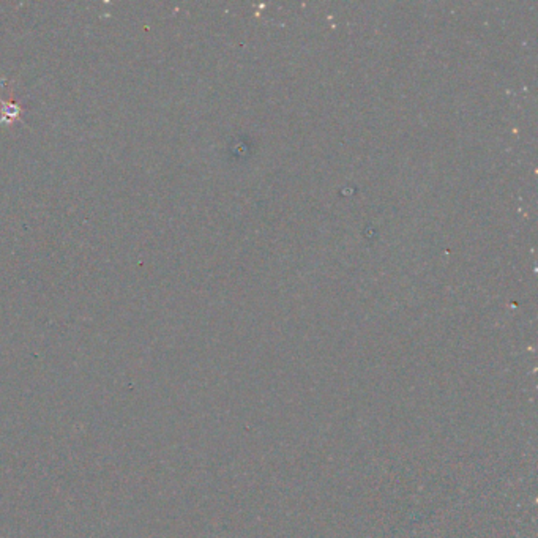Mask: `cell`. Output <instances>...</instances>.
<instances>
[{
    "label": "cell",
    "mask_w": 538,
    "mask_h": 538,
    "mask_svg": "<svg viewBox=\"0 0 538 538\" xmlns=\"http://www.w3.org/2000/svg\"><path fill=\"white\" fill-rule=\"evenodd\" d=\"M14 122H21L25 128H29L23 120V106L14 101L13 92L10 94L8 101L0 95V125H12Z\"/></svg>",
    "instance_id": "6da1fadb"
}]
</instances>
